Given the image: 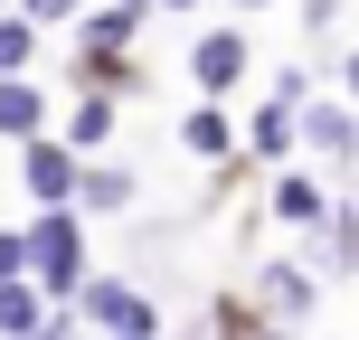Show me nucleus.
<instances>
[{
    "label": "nucleus",
    "mask_w": 359,
    "mask_h": 340,
    "mask_svg": "<svg viewBox=\"0 0 359 340\" xmlns=\"http://www.w3.org/2000/svg\"><path fill=\"white\" fill-rule=\"evenodd\" d=\"M38 123H48V104H38V86L29 76H0V132H10L19 151L38 142Z\"/></svg>",
    "instance_id": "0eeeda50"
},
{
    "label": "nucleus",
    "mask_w": 359,
    "mask_h": 340,
    "mask_svg": "<svg viewBox=\"0 0 359 340\" xmlns=\"http://www.w3.org/2000/svg\"><path fill=\"white\" fill-rule=\"evenodd\" d=\"M180 151H189V161H227L236 151V123L217 104H189V123H180Z\"/></svg>",
    "instance_id": "6e6552de"
},
{
    "label": "nucleus",
    "mask_w": 359,
    "mask_h": 340,
    "mask_svg": "<svg viewBox=\"0 0 359 340\" xmlns=\"http://www.w3.org/2000/svg\"><path fill=\"white\" fill-rule=\"evenodd\" d=\"M29 284L48 293V303H76V293L95 284V274H86V227H76V208H38V227H29Z\"/></svg>",
    "instance_id": "f257e3e1"
},
{
    "label": "nucleus",
    "mask_w": 359,
    "mask_h": 340,
    "mask_svg": "<svg viewBox=\"0 0 359 340\" xmlns=\"http://www.w3.org/2000/svg\"><path fill=\"white\" fill-rule=\"evenodd\" d=\"M104 208H133V170H104V161H95L86 179H76V217H104Z\"/></svg>",
    "instance_id": "9b49d317"
},
{
    "label": "nucleus",
    "mask_w": 359,
    "mask_h": 340,
    "mask_svg": "<svg viewBox=\"0 0 359 340\" xmlns=\"http://www.w3.org/2000/svg\"><path fill=\"white\" fill-rule=\"evenodd\" d=\"M274 217H284V227H322V217H331L322 179H312V170H274Z\"/></svg>",
    "instance_id": "423d86ee"
},
{
    "label": "nucleus",
    "mask_w": 359,
    "mask_h": 340,
    "mask_svg": "<svg viewBox=\"0 0 359 340\" xmlns=\"http://www.w3.org/2000/svg\"><path fill=\"white\" fill-rule=\"evenodd\" d=\"M170 10H189V0H170Z\"/></svg>",
    "instance_id": "6ab92c4d"
},
{
    "label": "nucleus",
    "mask_w": 359,
    "mask_h": 340,
    "mask_svg": "<svg viewBox=\"0 0 359 340\" xmlns=\"http://www.w3.org/2000/svg\"><path fill=\"white\" fill-rule=\"evenodd\" d=\"M76 151H95V142H114V95H86L76 104V132H67Z\"/></svg>",
    "instance_id": "f8f14e48"
},
{
    "label": "nucleus",
    "mask_w": 359,
    "mask_h": 340,
    "mask_svg": "<svg viewBox=\"0 0 359 340\" xmlns=\"http://www.w3.org/2000/svg\"><path fill=\"white\" fill-rule=\"evenodd\" d=\"M312 303H322V284H312V265H274V274H265V312H274V322H303Z\"/></svg>",
    "instance_id": "1a4fd4ad"
},
{
    "label": "nucleus",
    "mask_w": 359,
    "mask_h": 340,
    "mask_svg": "<svg viewBox=\"0 0 359 340\" xmlns=\"http://www.w3.org/2000/svg\"><path fill=\"white\" fill-rule=\"evenodd\" d=\"M19 179H29L38 208H76V179H86L76 170V142H29L19 151Z\"/></svg>",
    "instance_id": "7ed1b4c3"
},
{
    "label": "nucleus",
    "mask_w": 359,
    "mask_h": 340,
    "mask_svg": "<svg viewBox=\"0 0 359 340\" xmlns=\"http://www.w3.org/2000/svg\"><path fill=\"white\" fill-rule=\"evenodd\" d=\"M189 76H198V95H227L236 76H246V38H236V29H208L189 48Z\"/></svg>",
    "instance_id": "39448f33"
},
{
    "label": "nucleus",
    "mask_w": 359,
    "mask_h": 340,
    "mask_svg": "<svg viewBox=\"0 0 359 340\" xmlns=\"http://www.w3.org/2000/svg\"><path fill=\"white\" fill-rule=\"evenodd\" d=\"M48 293H38V284H0V340H38V322H48Z\"/></svg>",
    "instance_id": "9d476101"
},
{
    "label": "nucleus",
    "mask_w": 359,
    "mask_h": 340,
    "mask_svg": "<svg viewBox=\"0 0 359 340\" xmlns=\"http://www.w3.org/2000/svg\"><path fill=\"white\" fill-rule=\"evenodd\" d=\"M0 284H29V236L0 227Z\"/></svg>",
    "instance_id": "2eb2a0df"
},
{
    "label": "nucleus",
    "mask_w": 359,
    "mask_h": 340,
    "mask_svg": "<svg viewBox=\"0 0 359 340\" xmlns=\"http://www.w3.org/2000/svg\"><path fill=\"white\" fill-rule=\"evenodd\" d=\"M76 340H114V331H76Z\"/></svg>",
    "instance_id": "a211bd4d"
},
{
    "label": "nucleus",
    "mask_w": 359,
    "mask_h": 340,
    "mask_svg": "<svg viewBox=\"0 0 359 340\" xmlns=\"http://www.w3.org/2000/svg\"><path fill=\"white\" fill-rule=\"evenodd\" d=\"M76 322H86V331H114V340H161L151 293H133L123 274H95V284L76 293Z\"/></svg>",
    "instance_id": "f03ea898"
},
{
    "label": "nucleus",
    "mask_w": 359,
    "mask_h": 340,
    "mask_svg": "<svg viewBox=\"0 0 359 340\" xmlns=\"http://www.w3.org/2000/svg\"><path fill=\"white\" fill-rule=\"evenodd\" d=\"M38 57V19H0V76H19Z\"/></svg>",
    "instance_id": "ddd939ff"
},
{
    "label": "nucleus",
    "mask_w": 359,
    "mask_h": 340,
    "mask_svg": "<svg viewBox=\"0 0 359 340\" xmlns=\"http://www.w3.org/2000/svg\"><path fill=\"white\" fill-rule=\"evenodd\" d=\"M322 255H331V265H359V208L322 217Z\"/></svg>",
    "instance_id": "4468645a"
},
{
    "label": "nucleus",
    "mask_w": 359,
    "mask_h": 340,
    "mask_svg": "<svg viewBox=\"0 0 359 340\" xmlns=\"http://www.w3.org/2000/svg\"><path fill=\"white\" fill-rule=\"evenodd\" d=\"M86 0H19V19H76Z\"/></svg>",
    "instance_id": "dca6fc26"
},
{
    "label": "nucleus",
    "mask_w": 359,
    "mask_h": 340,
    "mask_svg": "<svg viewBox=\"0 0 359 340\" xmlns=\"http://www.w3.org/2000/svg\"><path fill=\"white\" fill-rule=\"evenodd\" d=\"M303 142L322 151L331 170H350L359 161V104H303Z\"/></svg>",
    "instance_id": "20e7f679"
},
{
    "label": "nucleus",
    "mask_w": 359,
    "mask_h": 340,
    "mask_svg": "<svg viewBox=\"0 0 359 340\" xmlns=\"http://www.w3.org/2000/svg\"><path fill=\"white\" fill-rule=\"evenodd\" d=\"M161 340H170V331H161Z\"/></svg>",
    "instance_id": "412c9836"
},
{
    "label": "nucleus",
    "mask_w": 359,
    "mask_h": 340,
    "mask_svg": "<svg viewBox=\"0 0 359 340\" xmlns=\"http://www.w3.org/2000/svg\"><path fill=\"white\" fill-rule=\"evenodd\" d=\"M341 86H350V95H341V104H359V57H341Z\"/></svg>",
    "instance_id": "f3484780"
},
{
    "label": "nucleus",
    "mask_w": 359,
    "mask_h": 340,
    "mask_svg": "<svg viewBox=\"0 0 359 340\" xmlns=\"http://www.w3.org/2000/svg\"><path fill=\"white\" fill-rule=\"evenodd\" d=\"M246 10H265V0H246Z\"/></svg>",
    "instance_id": "aec40b11"
}]
</instances>
